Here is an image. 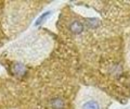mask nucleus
I'll return each mask as SVG.
<instances>
[{"label":"nucleus","mask_w":130,"mask_h":109,"mask_svg":"<svg viewBox=\"0 0 130 109\" xmlns=\"http://www.w3.org/2000/svg\"><path fill=\"white\" fill-rule=\"evenodd\" d=\"M32 2H10L5 11V24L8 32L19 33L27 26L34 14Z\"/></svg>","instance_id":"obj_2"},{"label":"nucleus","mask_w":130,"mask_h":109,"mask_svg":"<svg viewBox=\"0 0 130 109\" xmlns=\"http://www.w3.org/2000/svg\"><path fill=\"white\" fill-rule=\"evenodd\" d=\"M53 47L50 35L42 31H34L13 43L9 52L14 59L27 64H37L43 61Z\"/></svg>","instance_id":"obj_1"},{"label":"nucleus","mask_w":130,"mask_h":109,"mask_svg":"<svg viewBox=\"0 0 130 109\" xmlns=\"http://www.w3.org/2000/svg\"><path fill=\"white\" fill-rule=\"evenodd\" d=\"M109 98L93 87H84L77 94L75 109H108Z\"/></svg>","instance_id":"obj_3"}]
</instances>
